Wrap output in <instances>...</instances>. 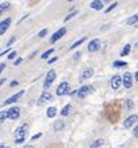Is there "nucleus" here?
<instances>
[{
    "label": "nucleus",
    "mask_w": 138,
    "mask_h": 148,
    "mask_svg": "<svg viewBox=\"0 0 138 148\" xmlns=\"http://www.w3.org/2000/svg\"><path fill=\"white\" fill-rule=\"evenodd\" d=\"M26 134H28V124L24 123L20 127H17L15 131V143L16 144H21L25 142L26 139Z\"/></svg>",
    "instance_id": "1"
},
{
    "label": "nucleus",
    "mask_w": 138,
    "mask_h": 148,
    "mask_svg": "<svg viewBox=\"0 0 138 148\" xmlns=\"http://www.w3.org/2000/svg\"><path fill=\"white\" fill-rule=\"evenodd\" d=\"M55 77H57V73H55L54 69H51V70L47 71V74H46L45 77V81H43V89H49L50 86H51V83L54 82Z\"/></svg>",
    "instance_id": "2"
},
{
    "label": "nucleus",
    "mask_w": 138,
    "mask_h": 148,
    "mask_svg": "<svg viewBox=\"0 0 138 148\" xmlns=\"http://www.w3.org/2000/svg\"><path fill=\"white\" fill-rule=\"evenodd\" d=\"M55 92H57L58 97H62L64 94H70V85H68V82H66V81L61 82L58 85V87H57V90H55Z\"/></svg>",
    "instance_id": "3"
},
{
    "label": "nucleus",
    "mask_w": 138,
    "mask_h": 148,
    "mask_svg": "<svg viewBox=\"0 0 138 148\" xmlns=\"http://www.w3.org/2000/svg\"><path fill=\"white\" fill-rule=\"evenodd\" d=\"M93 86H91V85H84V86H82L79 90H76V95L79 97V98H86L88 94H91V92H93Z\"/></svg>",
    "instance_id": "4"
},
{
    "label": "nucleus",
    "mask_w": 138,
    "mask_h": 148,
    "mask_svg": "<svg viewBox=\"0 0 138 148\" xmlns=\"http://www.w3.org/2000/svg\"><path fill=\"white\" fill-rule=\"evenodd\" d=\"M24 90H20V91L18 92H16V94H13L12 97H9L8 99H5V101L3 102V106L4 107H5V106H8V105H12V103H16V102L18 101V99L21 98L22 95H24Z\"/></svg>",
    "instance_id": "5"
},
{
    "label": "nucleus",
    "mask_w": 138,
    "mask_h": 148,
    "mask_svg": "<svg viewBox=\"0 0 138 148\" xmlns=\"http://www.w3.org/2000/svg\"><path fill=\"white\" fill-rule=\"evenodd\" d=\"M66 32H67V29H66L64 27L59 28L58 31H57V32H55V33L51 36V38H50V42H51V44L57 42V41H58L59 38H62V37H63L64 34H66Z\"/></svg>",
    "instance_id": "6"
},
{
    "label": "nucleus",
    "mask_w": 138,
    "mask_h": 148,
    "mask_svg": "<svg viewBox=\"0 0 138 148\" xmlns=\"http://www.w3.org/2000/svg\"><path fill=\"white\" fill-rule=\"evenodd\" d=\"M122 85L126 87V89H130V87L133 86V75H132V73L126 71V73L122 75Z\"/></svg>",
    "instance_id": "7"
},
{
    "label": "nucleus",
    "mask_w": 138,
    "mask_h": 148,
    "mask_svg": "<svg viewBox=\"0 0 138 148\" xmlns=\"http://www.w3.org/2000/svg\"><path fill=\"white\" fill-rule=\"evenodd\" d=\"M18 116H20V107L13 106V107H11L8 110V119L16 120V119H18Z\"/></svg>",
    "instance_id": "8"
},
{
    "label": "nucleus",
    "mask_w": 138,
    "mask_h": 148,
    "mask_svg": "<svg viewBox=\"0 0 138 148\" xmlns=\"http://www.w3.org/2000/svg\"><path fill=\"white\" fill-rule=\"evenodd\" d=\"M137 120H138V115H135V114L130 115V116H128L124 120V127H125V128H130L132 126H134Z\"/></svg>",
    "instance_id": "9"
},
{
    "label": "nucleus",
    "mask_w": 138,
    "mask_h": 148,
    "mask_svg": "<svg viewBox=\"0 0 138 148\" xmlns=\"http://www.w3.org/2000/svg\"><path fill=\"white\" fill-rule=\"evenodd\" d=\"M87 49H88V52H96V50H99L100 49V40L99 38H93L92 41H89Z\"/></svg>",
    "instance_id": "10"
},
{
    "label": "nucleus",
    "mask_w": 138,
    "mask_h": 148,
    "mask_svg": "<svg viewBox=\"0 0 138 148\" xmlns=\"http://www.w3.org/2000/svg\"><path fill=\"white\" fill-rule=\"evenodd\" d=\"M11 23H12V18H11V17H7L5 20L0 21V36L5 33L7 29H8L9 25H11Z\"/></svg>",
    "instance_id": "11"
},
{
    "label": "nucleus",
    "mask_w": 138,
    "mask_h": 148,
    "mask_svg": "<svg viewBox=\"0 0 138 148\" xmlns=\"http://www.w3.org/2000/svg\"><path fill=\"white\" fill-rule=\"evenodd\" d=\"M121 83H122V78L121 75H113L112 79H110V86L113 90H117L120 86H121Z\"/></svg>",
    "instance_id": "12"
},
{
    "label": "nucleus",
    "mask_w": 138,
    "mask_h": 148,
    "mask_svg": "<svg viewBox=\"0 0 138 148\" xmlns=\"http://www.w3.org/2000/svg\"><path fill=\"white\" fill-rule=\"evenodd\" d=\"M51 99V94H50L49 91H43L42 94L40 95V98L37 99V105L38 106H41V105H43L45 102H47V101H50Z\"/></svg>",
    "instance_id": "13"
},
{
    "label": "nucleus",
    "mask_w": 138,
    "mask_h": 148,
    "mask_svg": "<svg viewBox=\"0 0 138 148\" xmlns=\"http://www.w3.org/2000/svg\"><path fill=\"white\" fill-rule=\"evenodd\" d=\"M92 75H93V69H92V68H87V69H84V70H83L82 77H80L79 79H80V81L88 79V78H91Z\"/></svg>",
    "instance_id": "14"
},
{
    "label": "nucleus",
    "mask_w": 138,
    "mask_h": 148,
    "mask_svg": "<svg viewBox=\"0 0 138 148\" xmlns=\"http://www.w3.org/2000/svg\"><path fill=\"white\" fill-rule=\"evenodd\" d=\"M103 5H104V3H103V1L95 0V1H92V3L89 4V8L96 9V11H100V9H103Z\"/></svg>",
    "instance_id": "15"
},
{
    "label": "nucleus",
    "mask_w": 138,
    "mask_h": 148,
    "mask_svg": "<svg viewBox=\"0 0 138 148\" xmlns=\"http://www.w3.org/2000/svg\"><path fill=\"white\" fill-rule=\"evenodd\" d=\"M57 115V107L55 106H50L46 108V116L47 118H54Z\"/></svg>",
    "instance_id": "16"
},
{
    "label": "nucleus",
    "mask_w": 138,
    "mask_h": 148,
    "mask_svg": "<svg viewBox=\"0 0 138 148\" xmlns=\"http://www.w3.org/2000/svg\"><path fill=\"white\" fill-rule=\"evenodd\" d=\"M63 128H64V122L62 119L57 120V122L53 124V130H54V131H61V130H63Z\"/></svg>",
    "instance_id": "17"
},
{
    "label": "nucleus",
    "mask_w": 138,
    "mask_h": 148,
    "mask_svg": "<svg viewBox=\"0 0 138 148\" xmlns=\"http://www.w3.org/2000/svg\"><path fill=\"white\" fill-rule=\"evenodd\" d=\"M137 23H138V13L133 15L132 17H129L128 20H126V24H128V25H135Z\"/></svg>",
    "instance_id": "18"
},
{
    "label": "nucleus",
    "mask_w": 138,
    "mask_h": 148,
    "mask_svg": "<svg viewBox=\"0 0 138 148\" xmlns=\"http://www.w3.org/2000/svg\"><path fill=\"white\" fill-rule=\"evenodd\" d=\"M103 144H104V140H103V139H96L95 142L89 145V148H100Z\"/></svg>",
    "instance_id": "19"
},
{
    "label": "nucleus",
    "mask_w": 138,
    "mask_h": 148,
    "mask_svg": "<svg viewBox=\"0 0 138 148\" xmlns=\"http://www.w3.org/2000/svg\"><path fill=\"white\" fill-rule=\"evenodd\" d=\"M9 7H11V3H8V1H7V3H1V4H0V16H3L4 12H5Z\"/></svg>",
    "instance_id": "20"
},
{
    "label": "nucleus",
    "mask_w": 138,
    "mask_h": 148,
    "mask_svg": "<svg viewBox=\"0 0 138 148\" xmlns=\"http://www.w3.org/2000/svg\"><path fill=\"white\" fill-rule=\"evenodd\" d=\"M126 65H128V62H126V61H114V62H113V66H114L116 69L125 68Z\"/></svg>",
    "instance_id": "21"
},
{
    "label": "nucleus",
    "mask_w": 138,
    "mask_h": 148,
    "mask_svg": "<svg viewBox=\"0 0 138 148\" xmlns=\"http://www.w3.org/2000/svg\"><path fill=\"white\" fill-rule=\"evenodd\" d=\"M70 111H71V105H66L61 110V115H62V116H66V115H68V112H70Z\"/></svg>",
    "instance_id": "22"
},
{
    "label": "nucleus",
    "mask_w": 138,
    "mask_h": 148,
    "mask_svg": "<svg viewBox=\"0 0 138 148\" xmlns=\"http://www.w3.org/2000/svg\"><path fill=\"white\" fill-rule=\"evenodd\" d=\"M130 48H132V45H130V44H126V45L124 46V49L121 50V56H122V57L128 56V54H129V52H130Z\"/></svg>",
    "instance_id": "23"
},
{
    "label": "nucleus",
    "mask_w": 138,
    "mask_h": 148,
    "mask_svg": "<svg viewBox=\"0 0 138 148\" xmlns=\"http://www.w3.org/2000/svg\"><path fill=\"white\" fill-rule=\"evenodd\" d=\"M86 40H87L86 37H82V38H80V40L75 41V42H74V44H72V45H71V46H70V49H75V48H78V46H79V45H80V44H83V42H84V41H86Z\"/></svg>",
    "instance_id": "24"
},
{
    "label": "nucleus",
    "mask_w": 138,
    "mask_h": 148,
    "mask_svg": "<svg viewBox=\"0 0 138 148\" xmlns=\"http://www.w3.org/2000/svg\"><path fill=\"white\" fill-rule=\"evenodd\" d=\"M7 118H8V111H5V110L0 111V123H3Z\"/></svg>",
    "instance_id": "25"
},
{
    "label": "nucleus",
    "mask_w": 138,
    "mask_h": 148,
    "mask_svg": "<svg viewBox=\"0 0 138 148\" xmlns=\"http://www.w3.org/2000/svg\"><path fill=\"white\" fill-rule=\"evenodd\" d=\"M53 52H54V49H53V48H50V49H47L45 53H43V54H41V58H42V60H46V58H47V57H49L50 54H51Z\"/></svg>",
    "instance_id": "26"
},
{
    "label": "nucleus",
    "mask_w": 138,
    "mask_h": 148,
    "mask_svg": "<svg viewBox=\"0 0 138 148\" xmlns=\"http://www.w3.org/2000/svg\"><path fill=\"white\" fill-rule=\"evenodd\" d=\"M76 13H78V11H75V9H74L72 12H71V13H68V15L66 16V17H64V23H67L68 20H71V18L74 17V16H76Z\"/></svg>",
    "instance_id": "27"
},
{
    "label": "nucleus",
    "mask_w": 138,
    "mask_h": 148,
    "mask_svg": "<svg viewBox=\"0 0 138 148\" xmlns=\"http://www.w3.org/2000/svg\"><path fill=\"white\" fill-rule=\"evenodd\" d=\"M46 34H47V28H43V29H41V31L38 32V37H41V38L45 37Z\"/></svg>",
    "instance_id": "28"
},
{
    "label": "nucleus",
    "mask_w": 138,
    "mask_h": 148,
    "mask_svg": "<svg viewBox=\"0 0 138 148\" xmlns=\"http://www.w3.org/2000/svg\"><path fill=\"white\" fill-rule=\"evenodd\" d=\"M16 56H17V52H16V50H12V52L8 54V60H13Z\"/></svg>",
    "instance_id": "29"
},
{
    "label": "nucleus",
    "mask_w": 138,
    "mask_h": 148,
    "mask_svg": "<svg viewBox=\"0 0 138 148\" xmlns=\"http://www.w3.org/2000/svg\"><path fill=\"white\" fill-rule=\"evenodd\" d=\"M116 7H117V3H113V4H110V5L109 7H108V8L107 9H105V12H110V11H112V9H114V8H116Z\"/></svg>",
    "instance_id": "30"
},
{
    "label": "nucleus",
    "mask_w": 138,
    "mask_h": 148,
    "mask_svg": "<svg viewBox=\"0 0 138 148\" xmlns=\"http://www.w3.org/2000/svg\"><path fill=\"white\" fill-rule=\"evenodd\" d=\"M15 41H16V37H15V36H13V37H11V38H9V41H8V42H7V46H8V48H9V46H11V45H13V42H15Z\"/></svg>",
    "instance_id": "31"
},
{
    "label": "nucleus",
    "mask_w": 138,
    "mask_h": 148,
    "mask_svg": "<svg viewBox=\"0 0 138 148\" xmlns=\"http://www.w3.org/2000/svg\"><path fill=\"white\" fill-rule=\"evenodd\" d=\"M37 53H38V49L33 50V52H32V53H30V54L28 56V58H29V60H30V58H33V57H34V56H36V54H37Z\"/></svg>",
    "instance_id": "32"
},
{
    "label": "nucleus",
    "mask_w": 138,
    "mask_h": 148,
    "mask_svg": "<svg viewBox=\"0 0 138 148\" xmlns=\"http://www.w3.org/2000/svg\"><path fill=\"white\" fill-rule=\"evenodd\" d=\"M18 85V81H16V79H13L12 82L9 83V87H16Z\"/></svg>",
    "instance_id": "33"
},
{
    "label": "nucleus",
    "mask_w": 138,
    "mask_h": 148,
    "mask_svg": "<svg viewBox=\"0 0 138 148\" xmlns=\"http://www.w3.org/2000/svg\"><path fill=\"white\" fill-rule=\"evenodd\" d=\"M41 136H42V134H41V132H38V134H36V135H33V136H32V140H37V139H40Z\"/></svg>",
    "instance_id": "34"
},
{
    "label": "nucleus",
    "mask_w": 138,
    "mask_h": 148,
    "mask_svg": "<svg viewBox=\"0 0 138 148\" xmlns=\"http://www.w3.org/2000/svg\"><path fill=\"white\" fill-rule=\"evenodd\" d=\"M133 134H134V136L138 139V124L134 127V128H133Z\"/></svg>",
    "instance_id": "35"
},
{
    "label": "nucleus",
    "mask_w": 138,
    "mask_h": 148,
    "mask_svg": "<svg viewBox=\"0 0 138 148\" xmlns=\"http://www.w3.org/2000/svg\"><path fill=\"white\" fill-rule=\"evenodd\" d=\"M21 62H22V58H21V57H18V58L15 61V64H13V65H15V66H17V65H20Z\"/></svg>",
    "instance_id": "36"
},
{
    "label": "nucleus",
    "mask_w": 138,
    "mask_h": 148,
    "mask_svg": "<svg viewBox=\"0 0 138 148\" xmlns=\"http://www.w3.org/2000/svg\"><path fill=\"white\" fill-rule=\"evenodd\" d=\"M126 106H128V108H132L133 107V102L130 101V99H128V101H126Z\"/></svg>",
    "instance_id": "37"
},
{
    "label": "nucleus",
    "mask_w": 138,
    "mask_h": 148,
    "mask_svg": "<svg viewBox=\"0 0 138 148\" xmlns=\"http://www.w3.org/2000/svg\"><path fill=\"white\" fill-rule=\"evenodd\" d=\"M57 60H58V57H51V58H50L47 62H49V64H54V62L57 61Z\"/></svg>",
    "instance_id": "38"
},
{
    "label": "nucleus",
    "mask_w": 138,
    "mask_h": 148,
    "mask_svg": "<svg viewBox=\"0 0 138 148\" xmlns=\"http://www.w3.org/2000/svg\"><path fill=\"white\" fill-rule=\"evenodd\" d=\"M80 54H82V53H80V52H76V53H75V54H74V60H78V58H79V57H80Z\"/></svg>",
    "instance_id": "39"
},
{
    "label": "nucleus",
    "mask_w": 138,
    "mask_h": 148,
    "mask_svg": "<svg viewBox=\"0 0 138 148\" xmlns=\"http://www.w3.org/2000/svg\"><path fill=\"white\" fill-rule=\"evenodd\" d=\"M5 66H7L5 64H0V73H1V71H3L4 69H5Z\"/></svg>",
    "instance_id": "40"
},
{
    "label": "nucleus",
    "mask_w": 138,
    "mask_h": 148,
    "mask_svg": "<svg viewBox=\"0 0 138 148\" xmlns=\"http://www.w3.org/2000/svg\"><path fill=\"white\" fill-rule=\"evenodd\" d=\"M0 148H11L9 145H5L4 143H0Z\"/></svg>",
    "instance_id": "41"
},
{
    "label": "nucleus",
    "mask_w": 138,
    "mask_h": 148,
    "mask_svg": "<svg viewBox=\"0 0 138 148\" xmlns=\"http://www.w3.org/2000/svg\"><path fill=\"white\" fill-rule=\"evenodd\" d=\"M4 83H5V78H3V79H0V86H1V85H4Z\"/></svg>",
    "instance_id": "42"
},
{
    "label": "nucleus",
    "mask_w": 138,
    "mask_h": 148,
    "mask_svg": "<svg viewBox=\"0 0 138 148\" xmlns=\"http://www.w3.org/2000/svg\"><path fill=\"white\" fill-rule=\"evenodd\" d=\"M21 148H34V147H33V145L29 144V145H25V147H21Z\"/></svg>",
    "instance_id": "43"
},
{
    "label": "nucleus",
    "mask_w": 138,
    "mask_h": 148,
    "mask_svg": "<svg viewBox=\"0 0 138 148\" xmlns=\"http://www.w3.org/2000/svg\"><path fill=\"white\" fill-rule=\"evenodd\" d=\"M134 77H135V79H137V82H138V71L134 74Z\"/></svg>",
    "instance_id": "44"
},
{
    "label": "nucleus",
    "mask_w": 138,
    "mask_h": 148,
    "mask_svg": "<svg viewBox=\"0 0 138 148\" xmlns=\"http://www.w3.org/2000/svg\"><path fill=\"white\" fill-rule=\"evenodd\" d=\"M135 48H137V49H138V42H137V44H135Z\"/></svg>",
    "instance_id": "45"
}]
</instances>
